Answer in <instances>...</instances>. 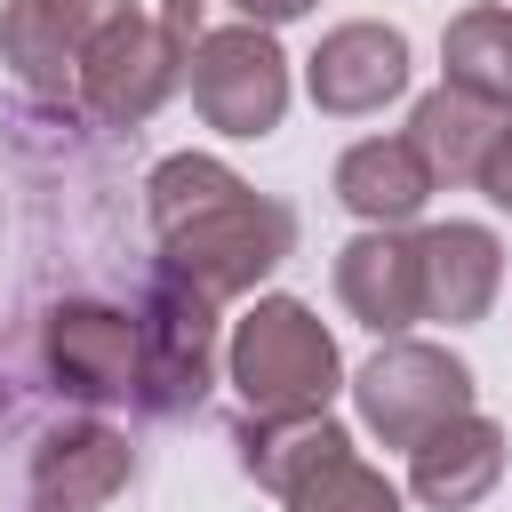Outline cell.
<instances>
[{
  "label": "cell",
  "instance_id": "6da1fadb",
  "mask_svg": "<svg viewBox=\"0 0 512 512\" xmlns=\"http://www.w3.org/2000/svg\"><path fill=\"white\" fill-rule=\"evenodd\" d=\"M144 216L160 232V272L200 288L208 304L248 296L296 248V216L280 200L248 192V176H232L208 152H168L144 176Z\"/></svg>",
  "mask_w": 512,
  "mask_h": 512
},
{
  "label": "cell",
  "instance_id": "7a4b0ae2",
  "mask_svg": "<svg viewBox=\"0 0 512 512\" xmlns=\"http://www.w3.org/2000/svg\"><path fill=\"white\" fill-rule=\"evenodd\" d=\"M232 392L248 408V424H280V416H328L336 384H344V360H336V336L312 320V304L296 296H256L232 328Z\"/></svg>",
  "mask_w": 512,
  "mask_h": 512
},
{
  "label": "cell",
  "instance_id": "3957f363",
  "mask_svg": "<svg viewBox=\"0 0 512 512\" xmlns=\"http://www.w3.org/2000/svg\"><path fill=\"white\" fill-rule=\"evenodd\" d=\"M352 400H360V424H368L384 448H416L424 432H440L448 416L472 408V368H464L448 344L392 336V344L352 376Z\"/></svg>",
  "mask_w": 512,
  "mask_h": 512
},
{
  "label": "cell",
  "instance_id": "277c9868",
  "mask_svg": "<svg viewBox=\"0 0 512 512\" xmlns=\"http://www.w3.org/2000/svg\"><path fill=\"white\" fill-rule=\"evenodd\" d=\"M184 80H192V112L216 128V136H272L280 112H288V56L264 24H216L192 56H184Z\"/></svg>",
  "mask_w": 512,
  "mask_h": 512
},
{
  "label": "cell",
  "instance_id": "5b68a950",
  "mask_svg": "<svg viewBox=\"0 0 512 512\" xmlns=\"http://www.w3.org/2000/svg\"><path fill=\"white\" fill-rule=\"evenodd\" d=\"M184 80V48L152 24V16H120L112 32H96L80 48V80H72V104L104 128H136L152 120Z\"/></svg>",
  "mask_w": 512,
  "mask_h": 512
},
{
  "label": "cell",
  "instance_id": "8992f818",
  "mask_svg": "<svg viewBox=\"0 0 512 512\" xmlns=\"http://www.w3.org/2000/svg\"><path fill=\"white\" fill-rule=\"evenodd\" d=\"M40 360L56 376V392L104 408V400H136V376H144V336H136V312L120 304H96V296H64L40 328Z\"/></svg>",
  "mask_w": 512,
  "mask_h": 512
},
{
  "label": "cell",
  "instance_id": "52a82bcc",
  "mask_svg": "<svg viewBox=\"0 0 512 512\" xmlns=\"http://www.w3.org/2000/svg\"><path fill=\"white\" fill-rule=\"evenodd\" d=\"M136 336H144L136 400L160 408V416L192 408V400L208 392V376H216V304H208L200 288H184V280L160 272L152 296H144V312H136Z\"/></svg>",
  "mask_w": 512,
  "mask_h": 512
},
{
  "label": "cell",
  "instance_id": "ba28073f",
  "mask_svg": "<svg viewBox=\"0 0 512 512\" xmlns=\"http://www.w3.org/2000/svg\"><path fill=\"white\" fill-rule=\"evenodd\" d=\"M304 88L320 112L336 120H360V112H384L400 88H408V32L400 24H376V16H352L336 32H320L312 64H304Z\"/></svg>",
  "mask_w": 512,
  "mask_h": 512
},
{
  "label": "cell",
  "instance_id": "9c48e42d",
  "mask_svg": "<svg viewBox=\"0 0 512 512\" xmlns=\"http://www.w3.org/2000/svg\"><path fill=\"white\" fill-rule=\"evenodd\" d=\"M416 288H424V320L472 328L488 320L496 288H504V248L488 224H424L416 232Z\"/></svg>",
  "mask_w": 512,
  "mask_h": 512
},
{
  "label": "cell",
  "instance_id": "30bf717a",
  "mask_svg": "<svg viewBox=\"0 0 512 512\" xmlns=\"http://www.w3.org/2000/svg\"><path fill=\"white\" fill-rule=\"evenodd\" d=\"M496 480H504V424L480 408L448 416L440 432H424L408 448V496L424 512H472Z\"/></svg>",
  "mask_w": 512,
  "mask_h": 512
},
{
  "label": "cell",
  "instance_id": "8fae6325",
  "mask_svg": "<svg viewBox=\"0 0 512 512\" xmlns=\"http://www.w3.org/2000/svg\"><path fill=\"white\" fill-rule=\"evenodd\" d=\"M336 296L360 328H376L384 344L424 320V288H416V232H360L336 248Z\"/></svg>",
  "mask_w": 512,
  "mask_h": 512
},
{
  "label": "cell",
  "instance_id": "7c38bea8",
  "mask_svg": "<svg viewBox=\"0 0 512 512\" xmlns=\"http://www.w3.org/2000/svg\"><path fill=\"white\" fill-rule=\"evenodd\" d=\"M136 456L112 424H56L40 448H32V496L40 512H96L128 488Z\"/></svg>",
  "mask_w": 512,
  "mask_h": 512
},
{
  "label": "cell",
  "instance_id": "4fadbf2b",
  "mask_svg": "<svg viewBox=\"0 0 512 512\" xmlns=\"http://www.w3.org/2000/svg\"><path fill=\"white\" fill-rule=\"evenodd\" d=\"M512 112H496V104H480V96H464V88H432V96H416V112H408V144H416V160H424V176H432V192L440 184H472L480 176V160H488V144H496V128H504Z\"/></svg>",
  "mask_w": 512,
  "mask_h": 512
},
{
  "label": "cell",
  "instance_id": "5bb4252c",
  "mask_svg": "<svg viewBox=\"0 0 512 512\" xmlns=\"http://www.w3.org/2000/svg\"><path fill=\"white\" fill-rule=\"evenodd\" d=\"M336 200L368 224V232H400L424 200H432V176L416 160L408 136H360L344 160H336Z\"/></svg>",
  "mask_w": 512,
  "mask_h": 512
},
{
  "label": "cell",
  "instance_id": "9a60e30c",
  "mask_svg": "<svg viewBox=\"0 0 512 512\" xmlns=\"http://www.w3.org/2000/svg\"><path fill=\"white\" fill-rule=\"evenodd\" d=\"M440 64H448V88L512 112V8H464V16H448Z\"/></svg>",
  "mask_w": 512,
  "mask_h": 512
},
{
  "label": "cell",
  "instance_id": "2e32d148",
  "mask_svg": "<svg viewBox=\"0 0 512 512\" xmlns=\"http://www.w3.org/2000/svg\"><path fill=\"white\" fill-rule=\"evenodd\" d=\"M336 448H352V432L336 416H280V424H240V464L256 488L288 496L312 464H328Z\"/></svg>",
  "mask_w": 512,
  "mask_h": 512
},
{
  "label": "cell",
  "instance_id": "e0dca14e",
  "mask_svg": "<svg viewBox=\"0 0 512 512\" xmlns=\"http://www.w3.org/2000/svg\"><path fill=\"white\" fill-rule=\"evenodd\" d=\"M0 64H8L32 96H48V104H64L72 80H80V48L48 24L40 0H8V8H0Z\"/></svg>",
  "mask_w": 512,
  "mask_h": 512
},
{
  "label": "cell",
  "instance_id": "ac0fdd59",
  "mask_svg": "<svg viewBox=\"0 0 512 512\" xmlns=\"http://www.w3.org/2000/svg\"><path fill=\"white\" fill-rule=\"evenodd\" d=\"M280 504H288V512H400V488H392L376 464H360L352 448H336V456L312 464Z\"/></svg>",
  "mask_w": 512,
  "mask_h": 512
},
{
  "label": "cell",
  "instance_id": "d6986e66",
  "mask_svg": "<svg viewBox=\"0 0 512 512\" xmlns=\"http://www.w3.org/2000/svg\"><path fill=\"white\" fill-rule=\"evenodd\" d=\"M48 8V24L72 40V48H88L96 32H112L120 16H136V0H40Z\"/></svg>",
  "mask_w": 512,
  "mask_h": 512
},
{
  "label": "cell",
  "instance_id": "ffe728a7",
  "mask_svg": "<svg viewBox=\"0 0 512 512\" xmlns=\"http://www.w3.org/2000/svg\"><path fill=\"white\" fill-rule=\"evenodd\" d=\"M216 8H224V0H160V16H152V24H160L184 56H192V48L216 32Z\"/></svg>",
  "mask_w": 512,
  "mask_h": 512
},
{
  "label": "cell",
  "instance_id": "44dd1931",
  "mask_svg": "<svg viewBox=\"0 0 512 512\" xmlns=\"http://www.w3.org/2000/svg\"><path fill=\"white\" fill-rule=\"evenodd\" d=\"M472 184H480V192L512 216V120L496 128V144H488V160H480V176H472Z\"/></svg>",
  "mask_w": 512,
  "mask_h": 512
},
{
  "label": "cell",
  "instance_id": "7402d4cb",
  "mask_svg": "<svg viewBox=\"0 0 512 512\" xmlns=\"http://www.w3.org/2000/svg\"><path fill=\"white\" fill-rule=\"evenodd\" d=\"M224 8H240V24H264V32H272V24H296V16H312L320 0H224Z\"/></svg>",
  "mask_w": 512,
  "mask_h": 512
}]
</instances>
